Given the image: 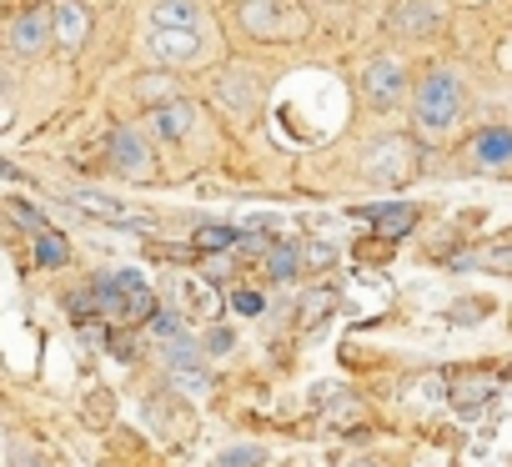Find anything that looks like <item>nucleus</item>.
<instances>
[{
	"label": "nucleus",
	"instance_id": "12",
	"mask_svg": "<svg viewBox=\"0 0 512 467\" xmlns=\"http://www.w3.org/2000/svg\"><path fill=\"white\" fill-rule=\"evenodd\" d=\"M216 96H221V106L226 111H236V116H251L256 111V76L251 71H221V81H216Z\"/></svg>",
	"mask_w": 512,
	"mask_h": 467
},
{
	"label": "nucleus",
	"instance_id": "2",
	"mask_svg": "<svg viewBox=\"0 0 512 467\" xmlns=\"http://www.w3.org/2000/svg\"><path fill=\"white\" fill-rule=\"evenodd\" d=\"M6 46L21 61H36L51 46V6L46 0H16L6 16Z\"/></svg>",
	"mask_w": 512,
	"mask_h": 467
},
{
	"label": "nucleus",
	"instance_id": "7",
	"mask_svg": "<svg viewBox=\"0 0 512 467\" xmlns=\"http://www.w3.org/2000/svg\"><path fill=\"white\" fill-rule=\"evenodd\" d=\"M71 206H81L86 216H96V221H111V226H131V231H151V216H141V211H131L126 201H116V196H101V191H71Z\"/></svg>",
	"mask_w": 512,
	"mask_h": 467
},
{
	"label": "nucleus",
	"instance_id": "9",
	"mask_svg": "<svg viewBox=\"0 0 512 467\" xmlns=\"http://www.w3.org/2000/svg\"><path fill=\"white\" fill-rule=\"evenodd\" d=\"M196 131V106L186 96L166 101V106H151V136L156 141H186Z\"/></svg>",
	"mask_w": 512,
	"mask_h": 467
},
{
	"label": "nucleus",
	"instance_id": "6",
	"mask_svg": "<svg viewBox=\"0 0 512 467\" xmlns=\"http://www.w3.org/2000/svg\"><path fill=\"white\" fill-rule=\"evenodd\" d=\"M86 41H91V11L81 6V0H56L51 6V46L76 56Z\"/></svg>",
	"mask_w": 512,
	"mask_h": 467
},
{
	"label": "nucleus",
	"instance_id": "14",
	"mask_svg": "<svg viewBox=\"0 0 512 467\" xmlns=\"http://www.w3.org/2000/svg\"><path fill=\"white\" fill-rule=\"evenodd\" d=\"M36 267H46V272H56V267H66L71 262V242L61 237L56 226H46V231H36Z\"/></svg>",
	"mask_w": 512,
	"mask_h": 467
},
{
	"label": "nucleus",
	"instance_id": "3",
	"mask_svg": "<svg viewBox=\"0 0 512 467\" xmlns=\"http://www.w3.org/2000/svg\"><path fill=\"white\" fill-rule=\"evenodd\" d=\"M362 101L372 106V111H397L402 101H407V66L402 61H392V56H377V61H367L362 66Z\"/></svg>",
	"mask_w": 512,
	"mask_h": 467
},
{
	"label": "nucleus",
	"instance_id": "11",
	"mask_svg": "<svg viewBox=\"0 0 512 467\" xmlns=\"http://www.w3.org/2000/svg\"><path fill=\"white\" fill-rule=\"evenodd\" d=\"M206 6L201 0H151V26L156 31H201Z\"/></svg>",
	"mask_w": 512,
	"mask_h": 467
},
{
	"label": "nucleus",
	"instance_id": "4",
	"mask_svg": "<svg viewBox=\"0 0 512 467\" xmlns=\"http://www.w3.org/2000/svg\"><path fill=\"white\" fill-rule=\"evenodd\" d=\"M106 161H111L116 176H131V181L151 176V166H156V161H151V146H146V136H141L136 126H116V131H111Z\"/></svg>",
	"mask_w": 512,
	"mask_h": 467
},
{
	"label": "nucleus",
	"instance_id": "13",
	"mask_svg": "<svg viewBox=\"0 0 512 467\" xmlns=\"http://www.w3.org/2000/svg\"><path fill=\"white\" fill-rule=\"evenodd\" d=\"M472 161L477 166H512V126H487L472 141Z\"/></svg>",
	"mask_w": 512,
	"mask_h": 467
},
{
	"label": "nucleus",
	"instance_id": "26",
	"mask_svg": "<svg viewBox=\"0 0 512 467\" xmlns=\"http://www.w3.org/2000/svg\"><path fill=\"white\" fill-rule=\"evenodd\" d=\"M482 312H487V302H462V307L452 312V322H477Z\"/></svg>",
	"mask_w": 512,
	"mask_h": 467
},
{
	"label": "nucleus",
	"instance_id": "24",
	"mask_svg": "<svg viewBox=\"0 0 512 467\" xmlns=\"http://www.w3.org/2000/svg\"><path fill=\"white\" fill-rule=\"evenodd\" d=\"M106 347H111L121 362H136V342H131L126 332H111V337H106Z\"/></svg>",
	"mask_w": 512,
	"mask_h": 467
},
{
	"label": "nucleus",
	"instance_id": "1",
	"mask_svg": "<svg viewBox=\"0 0 512 467\" xmlns=\"http://www.w3.org/2000/svg\"><path fill=\"white\" fill-rule=\"evenodd\" d=\"M462 106H467V91H462L457 71H427L412 86V121L422 136H447L457 126Z\"/></svg>",
	"mask_w": 512,
	"mask_h": 467
},
{
	"label": "nucleus",
	"instance_id": "22",
	"mask_svg": "<svg viewBox=\"0 0 512 467\" xmlns=\"http://www.w3.org/2000/svg\"><path fill=\"white\" fill-rule=\"evenodd\" d=\"M457 267H512V242H502L492 252H477V257H457Z\"/></svg>",
	"mask_w": 512,
	"mask_h": 467
},
{
	"label": "nucleus",
	"instance_id": "5",
	"mask_svg": "<svg viewBox=\"0 0 512 467\" xmlns=\"http://www.w3.org/2000/svg\"><path fill=\"white\" fill-rule=\"evenodd\" d=\"M146 56L156 66H196L206 56V41L201 31H146Z\"/></svg>",
	"mask_w": 512,
	"mask_h": 467
},
{
	"label": "nucleus",
	"instance_id": "10",
	"mask_svg": "<svg viewBox=\"0 0 512 467\" xmlns=\"http://www.w3.org/2000/svg\"><path fill=\"white\" fill-rule=\"evenodd\" d=\"M372 231H377V242H402L407 231L417 226V206L412 201H392V206H362Z\"/></svg>",
	"mask_w": 512,
	"mask_h": 467
},
{
	"label": "nucleus",
	"instance_id": "8",
	"mask_svg": "<svg viewBox=\"0 0 512 467\" xmlns=\"http://www.w3.org/2000/svg\"><path fill=\"white\" fill-rule=\"evenodd\" d=\"M287 6H292V0H246V6H241V26H246L256 41L292 36V31H302V26L282 21V11H287Z\"/></svg>",
	"mask_w": 512,
	"mask_h": 467
},
{
	"label": "nucleus",
	"instance_id": "30",
	"mask_svg": "<svg viewBox=\"0 0 512 467\" xmlns=\"http://www.w3.org/2000/svg\"><path fill=\"white\" fill-rule=\"evenodd\" d=\"M16 467H41V462H36L31 452H16Z\"/></svg>",
	"mask_w": 512,
	"mask_h": 467
},
{
	"label": "nucleus",
	"instance_id": "31",
	"mask_svg": "<svg viewBox=\"0 0 512 467\" xmlns=\"http://www.w3.org/2000/svg\"><path fill=\"white\" fill-rule=\"evenodd\" d=\"M352 467H377V462H352Z\"/></svg>",
	"mask_w": 512,
	"mask_h": 467
},
{
	"label": "nucleus",
	"instance_id": "19",
	"mask_svg": "<svg viewBox=\"0 0 512 467\" xmlns=\"http://www.w3.org/2000/svg\"><path fill=\"white\" fill-rule=\"evenodd\" d=\"M397 26H402V31H432V26H437V11L427 6V0H402Z\"/></svg>",
	"mask_w": 512,
	"mask_h": 467
},
{
	"label": "nucleus",
	"instance_id": "27",
	"mask_svg": "<svg viewBox=\"0 0 512 467\" xmlns=\"http://www.w3.org/2000/svg\"><path fill=\"white\" fill-rule=\"evenodd\" d=\"M332 257H337V252H332L327 242H317V252H307V262H312V267H327Z\"/></svg>",
	"mask_w": 512,
	"mask_h": 467
},
{
	"label": "nucleus",
	"instance_id": "20",
	"mask_svg": "<svg viewBox=\"0 0 512 467\" xmlns=\"http://www.w3.org/2000/svg\"><path fill=\"white\" fill-rule=\"evenodd\" d=\"M146 327H151V337H161V342H171V337H181V312H171V307H156L151 317H146Z\"/></svg>",
	"mask_w": 512,
	"mask_h": 467
},
{
	"label": "nucleus",
	"instance_id": "28",
	"mask_svg": "<svg viewBox=\"0 0 512 467\" xmlns=\"http://www.w3.org/2000/svg\"><path fill=\"white\" fill-rule=\"evenodd\" d=\"M206 347H211V352H226V347H231V337H226V332H211V342H206Z\"/></svg>",
	"mask_w": 512,
	"mask_h": 467
},
{
	"label": "nucleus",
	"instance_id": "18",
	"mask_svg": "<svg viewBox=\"0 0 512 467\" xmlns=\"http://www.w3.org/2000/svg\"><path fill=\"white\" fill-rule=\"evenodd\" d=\"M136 96L146 101V106H166V101H176V81L171 76H136Z\"/></svg>",
	"mask_w": 512,
	"mask_h": 467
},
{
	"label": "nucleus",
	"instance_id": "23",
	"mask_svg": "<svg viewBox=\"0 0 512 467\" xmlns=\"http://www.w3.org/2000/svg\"><path fill=\"white\" fill-rule=\"evenodd\" d=\"M11 216H16L21 226H31V231H46V226H51V221H46V216H41L31 201H11Z\"/></svg>",
	"mask_w": 512,
	"mask_h": 467
},
{
	"label": "nucleus",
	"instance_id": "25",
	"mask_svg": "<svg viewBox=\"0 0 512 467\" xmlns=\"http://www.w3.org/2000/svg\"><path fill=\"white\" fill-rule=\"evenodd\" d=\"M231 307H236V312H246V317H256V312H262V297H256V292H236V297H231Z\"/></svg>",
	"mask_w": 512,
	"mask_h": 467
},
{
	"label": "nucleus",
	"instance_id": "29",
	"mask_svg": "<svg viewBox=\"0 0 512 467\" xmlns=\"http://www.w3.org/2000/svg\"><path fill=\"white\" fill-rule=\"evenodd\" d=\"M0 176H6V181H21V166H11V161H0Z\"/></svg>",
	"mask_w": 512,
	"mask_h": 467
},
{
	"label": "nucleus",
	"instance_id": "21",
	"mask_svg": "<svg viewBox=\"0 0 512 467\" xmlns=\"http://www.w3.org/2000/svg\"><path fill=\"white\" fill-rule=\"evenodd\" d=\"M267 462V447H226L216 457V467H262Z\"/></svg>",
	"mask_w": 512,
	"mask_h": 467
},
{
	"label": "nucleus",
	"instance_id": "17",
	"mask_svg": "<svg viewBox=\"0 0 512 467\" xmlns=\"http://www.w3.org/2000/svg\"><path fill=\"white\" fill-rule=\"evenodd\" d=\"M302 272V252L297 247H267V277L272 282H292Z\"/></svg>",
	"mask_w": 512,
	"mask_h": 467
},
{
	"label": "nucleus",
	"instance_id": "16",
	"mask_svg": "<svg viewBox=\"0 0 512 467\" xmlns=\"http://www.w3.org/2000/svg\"><path fill=\"white\" fill-rule=\"evenodd\" d=\"M181 302H186L196 317H216V312H221V297H216L211 282H201V277H186V282H181Z\"/></svg>",
	"mask_w": 512,
	"mask_h": 467
},
{
	"label": "nucleus",
	"instance_id": "15",
	"mask_svg": "<svg viewBox=\"0 0 512 467\" xmlns=\"http://www.w3.org/2000/svg\"><path fill=\"white\" fill-rule=\"evenodd\" d=\"M231 247H241L236 226H196V237H191V252H201V257H221Z\"/></svg>",
	"mask_w": 512,
	"mask_h": 467
}]
</instances>
